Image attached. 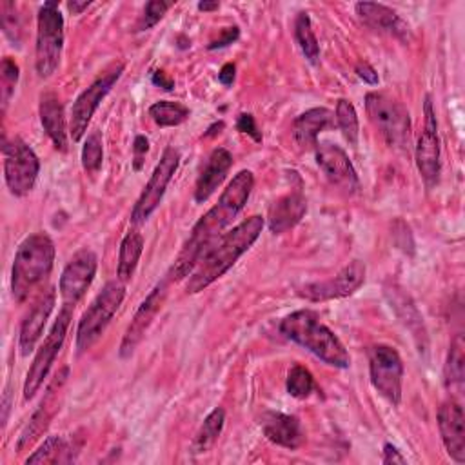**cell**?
<instances>
[{
	"instance_id": "6da1fadb",
	"label": "cell",
	"mask_w": 465,
	"mask_h": 465,
	"mask_svg": "<svg viewBox=\"0 0 465 465\" xmlns=\"http://www.w3.org/2000/svg\"><path fill=\"white\" fill-rule=\"evenodd\" d=\"M252 187H254V176L251 171L243 169L238 174H234V178L223 189L220 200L194 223L189 238L185 240L183 247L180 249L174 263L167 272V282L182 280L191 274L202 251L213 240L223 234L225 227L243 209V205L251 196Z\"/></svg>"
},
{
	"instance_id": "7a4b0ae2",
	"label": "cell",
	"mask_w": 465,
	"mask_h": 465,
	"mask_svg": "<svg viewBox=\"0 0 465 465\" xmlns=\"http://www.w3.org/2000/svg\"><path fill=\"white\" fill-rule=\"evenodd\" d=\"M263 229V218L252 214L231 231L213 240L200 254L194 269L187 276L185 291L194 294L209 287L213 282L222 278L238 258L251 249Z\"/></svg>"
},
{
	"instance_id": "3957f363",
	"label": "cell",
	"mask_w": 465,
	"mask_h": 465,
	"mask_svg": "<svg viewBox=\"0 0 465 465\" xmlns=\"http://www.w3.org/2000/svg\"><path fill=\"white\" fill-rule=\"evenodd\" d=\"M280 331L291 341L302 345L322 361L336 369H347L351 365V356L340 338L318 320V314L302 309L285 316L280 323Z\"/></svg>"
},
{
	"instance_id": "277c9868",
	"label": "cell",
	"mask_w": 465,
	"mask_h": 465,
	"mask_svg": "<svg viewBox=\"0 0 465 465\" xmlns=\"http://www.w3.org/2000/svg\"><path fill=\"white\" fill-rule=\"evenodd\" d=\"M54 262V243L45 232L27 236L13 260L11 269V292L16 302H24L29 292L44 282Z\"/></svg>"
},
{
	"instance_id": "5b68a950",
	"label": "cell",
	"mask_w": 465,
	"mask_h": 465,
	"mask_svg": "<svg viewBox=\"0 0 465 465\" xmlns=\"http://www.w3.org/2000/svg\"><path fill=\"white\" fill-rule=\"evenodd\" d=\"M125 296V285L118 278L107 282L104 289L96 294L93 303L82 314L76 327V351L82 354L89 351L96 340L102 336L111 318L120 309Z\"/></svg>"
},
{
	"instance_id": "8992f818",
	"label": "cell",
	"mask_w": 465,
	"mask_h": 465,
	"mask_svg": "<svg viewBox=\"0 0 465 465\" xmlns=\"http://www.w3.org/2000/svg\"><path fill=\"white\" fill-rule=\"evenodd\" d=\"M64 49V18L58 2H45L36 18L35 65L40 78H49L60 65Z\"/></svg>"
},
{
	"instance_id": "52a82bcc",
	"label": "cell",
	"mask_w": 465,
	"mask_h": 465,
	"mask_svg": "<svg viewBox=\"0 0 465 465\" xmlns=\"http://www.w3.org/2000/svg\"><path fill=\"white\" fill-rule=\"evenodd\" d=\"M365 109L372 125L383 140L396 149H405L411 138V118L405 105L385 93L371 91L365 94Z\"/></svg>"
},
{
	"instance_id": "ba28073f",
	"label": "cell",
	"mask_w": 465,
	"mask_h": 465,
	"mask_svg": "<svg viewBox=\"0 0 465 465\" xmlns=\"http://www.w3.org/2000/svg\"><path fill=\"white\" fill-rule=\"evenodd\" d=\"M71 318H73V307L64 305L58 318L54 320L49 334L45 336L42 345L36 349L35 358H33V361L29 365V371L25 374V381H24V400L25 401H29L38 392L44 380L47 378V374L51 371V365L54 363L56 354L60 352V349L64 345Z\"/></svg>"
},
{
	"instance_id": "9c48e42d",
	"label": "cell",
	"mask_w": 465,
	"mask_h": 465,
	"mask_svg": "<svg viewBox=\"0 0 465 465\" xmlns=\"http://www.w3.org/2000/svg\"><path fill=\"white\" fill-rule=\"evenodd\" d=\"M4 178L7 189L15 196L27 194L38 178L40 162L35 151L22 140L13 138L11 142H4Z\"/></svg>"
},
{
	"instance_id": "30bf717a",
	"label": "cell",
	"mask_w": 465,
	"mask_h": 465,
	"mask_svg": "<svg viewBox=\"0 0 465 465\" xmlns=\"http://www.w3.org/2000/svg\"><path fill=\"white\" fill-rule=\"evenodd\" d=\"M369 374L372 387L392 405L401 401L403 363L398 351L391 345H374L369 349Z\"/></svg>"
},
{
	"instance_id": "8fae6325",
	"label": "cell",
	"mask_w": 465,
	"mask_h": 465,
	"mask_svg": "<svg viewBox=\"0 0 465 465\" xmlns=\"http://www.w3.org/2000/svg\"><path fill=\"white\" fill-rule=\"evenodd\" d=\"M122 73H124V64H114L111 69H107L102 76H98L87 89H84L78 94V98L71 107V118H69V134L73 142L82 140L94 111L98 109L105 94L113 89L116 80L122 76Z\"/></svg>"
},
{
	"instance_id": "7c38bea8",
	"label": "cell",
	"mask_w": 465,
	"mask_h": 465,
	"mask_svg": "<svg viewBox=\"0 0 465 465\" xmlns=\"http://www.w3.org/2000/svg\"><path fill=\"white\" fill-rule=\"evenodd\" d=\"M178 163H180L178 149H174L173 145L165 147L160 162L156 163L149 182L145 183L140 198L136 200V203L131 211V222L134 225L143 223L156 211V207L160 205V202L165 194V189H167L173 174L178 169Z\"/></svg>"
},
{
	"instance_id": "4fadbf2b",
	"label": "cell",
	"mask_w": 465,
	"mask_h": 465,
	"mask_svg": "<svg viewBox=\"0 0 465 465\" xmlns=\"http://www.w3.org/2000/svg\"><path fill=\"white\" fill-rule=\"evenodd\" d=\"M96 265H98L96 254L87 247L73 254V258L64 267L58 282V291L64 305L74 307L82 300V296L85 294V291L94 280Z\"/></svg>"
},
{
	"instance_id": "5bb4252c",
	"label": "cell",
	"mask_w": 465,
	"mask_h": 465,
	"mask_svg": "<svg viewBox=\"0 0 465 465\" xmlns=\"http://www.w3.org/2000/svg\"><path fill=\"white\" fill-rule=\"evenodd\" d=\"M423 113H425V124L423 131L418 138L416 143V167L425 182V185L430 189L436 185L440 178V136H438V122L436 114L432 109V100L427 94L425 104H423Z\"/></svg>"
},
{
	"instance_id": "9a60e30c",
	"label": "cell",
	"mask_w": 465,
	"mask_h": 465,
	"mask_svg": "<svg viewBox=\"0 0 465 465\" xmlns=\"http://www.w3.org/2000/svg\"><path fill=\"white\" fill-rule=\"evenodd\" d=\"M365 282V265L360 260L345 265L336 276L303 285L298 294L309 302H325L334 298H345L356 292Z\"/></svg>"
},
{
	"instance_id": "2e32d148",
	"label": "cell",
	"mask_w": 465,
	"mask_h": 465,
	"mask_svg": "<svg viewBox=\"0 0 465 465\" xmlns=\"http://www.w3.org/2000/svg\"><path fill=\"white\" fill-rule=\"evenodd\" d=\"M67 374H69V369L64 367L60 369L54 378L51 380V383L47 385V391L38 405V409L35 411V414L31 416V420L27 421L25 429L22 430L20 438H18V443H16V450L22 452L24 449H27L29 445H33L42 432H45V429L49 427L51 420L54 418L56 411L60 409V398H62V389L65 385V380H67Z\"/></svg>"
},
{
	"instance_id": "e0dca14e",
	"label": "cell",
	"mask_w": 465,
	"mask_h": 465,
	"mask_svg": "<svg viewBox=\"0 0 465 465\" xmlns=\"http://www.w3.org/2000/svg\"><path fill=\"white\" fill-rule=\"evenodd\" d=\"M165 296H167V278L158 282L153 287V291L145 296V300L138 305L134 316L131 318V323L125 329V334L122 338L120 351H118L122 358H129L134 352V349L140 345V341L143 340L153 320L160 312V309L165 302Z\"/></svg>"
},
{
	"instance_id": "ac0fdd59",
	"label": "cell",
	"mask_w": 465,
	"mask_h": 465,
	"mask_svg": "<svg viewBox=\"0 0 465 465\" xmlns=\"http://www.w3.org/2000/svg\"><path fill=\"white\" fill-rule=\"evenodd\" d=\"M316 162L325 178L338 189L352 194L360 189V180L347 153L334 143H316Z\"/></svg>"
},
{
	"instance_id": "d6986e66",
	"label": "cell",
	"mask_w": 465,
	"mask_h": 465,
	"mask_svg": "<svg viewBox=\"0 0 465 465\" xmlns=\"http://www.w3.org/2000/svg\"><path fill=\"white\" fill-rule=\"evenodd\" d=\"M438 427L447 454L456 463H465V416L456 400H447L438 409Z\"/></svg>"
},
{
	"instance_id": "ffe728a7",
	"label": "cell",
	"mask_w": 465,
	"mask_h": 465,
	"mask_svg": "<svg viewBox=\"0 0 465 465\" xmlns=\"http://www.w3.org/2000/svg\"><path fill=\"white\" fill-rule=\"evenodd\" d=\"M54 302H56V292L51 287L40 296V300L33 305V309L24 318L20 327V336H18V347L22 356H29V352H33L35 345L38 343L44 332V327L47 323V318L54 307Z\"/></svg>"
},
{
	"instance_id": "44dd1931",
	"label": "cell",
	"mask_w": 465,
	"mask_h": 465,
	"mask_svg": "<svg viewBox=\"0 0 465 465\" xmlns=\"http://www.w3.org/2000/svg\"><path fill=\"white\" fill-rule=\"evenodd\" d=\"M260 425L269 441L285 449H298L305 440L300 420L292 414L271 411L262 414Z\"/></svg>"
},
{
	"instance_id": "7402d4cb",
	"label": "cell",
	"mask_w": 465,
	"mask_h": 465,
	"mask_svg": "<svg viewBox=\"0 0 465 465\" xmlns=\"http://www.w3.org/2000/svg\"><path fill=\"white\" fill-rule=\"evenodd\" d=\"M307 211V200L302 193V189H294L282 198H278L267 216V225L272 234H282L289 229H292L305 214Z\"/></svg>"
},
{
	"instance_id": "603a6c76",
	"label": "cell",
	"mask_w": 465,
	"mask_h": 465,
	"mask_svg": "<svg viewBox=\"0 0 465 465\" xmlns=\"http://www.w3.org/2000/svg\"><path fill=\"white\" fill-rule=\"evenodd\" d=\"M356 15L367 27L378 33H387L401 40L409 36V25L396 15V11L383 4L360 2L356 4Z\"/></svg>"
},
{
	"instance_id": "cb8c5ba5",
	"label": "cell",
	"mask_w": 465,
	"mask_h": 465,
	"mask_svg": "<svg viewBox=\"0 0 465 465\" xmlns=\"http://www.w3.org/2000/svg\"><path fill=\"white\" fill-rule=\"evenodd\" d=\"M231 165H232V156H231V153H229L227 149L216 147V149L211 153V156H209L205 167L202 169V173H200V176H198V180H196L194 200H196L198 203L205 202V200L218 189V185H220V183L223 182V178L227 176Z\"/></svg>"
},
{
	"instance_id": "d4e9b609",
	"label": "cell",
	"mask_w": 465,
	"mask_h": 465,
	"mask_svg": "<svg viewBox=\"0 0 465 465\" xmlns=\"http://www.w3.org/2000/svg\"><path fill=\"white\" fill-rule=\"evenodd\" d=\"M40 122L51 142L56 149L65 151L67 149V125L64 116V107L58 96L51 91L42 93L40 96Z\"/></svg>"
},
{
	"instance_id": "484cf974",
	"label": "cell",
	"mask_w": 465,
	"mask_h": 465,
	"mask_svg": "<svg viewBox=\"0 0 465 465\" xmlns=\"http://www.w3.org/2000/svg\"><path fill=\"white\" fill-rule=\"evenodd\" d=\"M334 125V114L325 107H312L302 113L294 124L292 133L300 147H316L318 134Z\"/></svg>"
},
{
	"instance_id": "4316f807",
	"label": "cell",
	"mask_w": 465,
	"mask_h": 465,
	"mask_svg": "<svg viewBox=\"0 0 465 465\" xmlns=\"http://www.w3.org/2000/svg\"><path fill=\"white\" fill-rule=\"evenodd\" d=\"M82 443H76L74 438L49 436L44 443L27 456L25 463H71L76 460Z\"/></svg>"
},
{
	"instance_id": "83f0119b",
	"label": "cell",
	"mask_w": 465,
	"mask_h": 465,
	"mask_svg": "<svg viewBox=\"0 0 465 465\" xmlns=\"http://www.w3.org/2000/svg\"><path fill=\"white\" fill-rule=\"evenodd\" d=\"M443 380L447 391L454 394H461L463 380H465V343L463 336L456 334L450 341L447 361L443 367Z\"/></svg>"
},
{
	"instance_id": "f1b7e54d",
	"label": "cell",
	"mask_w": 465,
	"mask_h": 465,
	"mask_svg": "<svg viewBox=\"0 0 465 465\" xmlns=\"http://www.w3.org/2000/svg\"><path fill=\"white\" fill-rule=\"evenodd\" d=\"M142 251H143V236L136 229H131L120 243L118 265H116V276L120 282L125 283L133 278L134 269L140 262Z\"/></svg>"
},
{
	"instance_id": "f546056e",
	"label": "cell",
	"mask_w": 465,
	"mask_h": 465,
	"mask_svg": "<svg viewBox=\"0 0 465 465\" xmlns=\"http://www.w3.org/2000/svg\"><path fill=\"white\" fill-rule=\"evenodd\" d=\"M223 423H225V411L222 407L213 409L205 416L203 423L200 425V429H198V432H196V436H194V440L191 443L193 452H196V454L207 452L214 445V441L218 440V436H220V432L223 429Z\"/></svg>"
},
{
	"instance_id": "4dcf8cb0",
	"label": "cell",
	"mask_w": 465,
	"mask_h": 465,
	"mask_svg": "<svg viewBox=\"0 0 465 465\" xmlns=\"http://www.w3.org/2000/svg\"><path fill=\"white\" fill-rule=\"evenodd\" d=\"M387 296L391 298V303L392 307L398 311V316L401 318V322L414 332L416 338H425V332L420 331V327L423 329V323H421V316L418 314L416 307L412 305V302L409 300V296H405L401 292V289H396L394 285L391 289L385 291Z\"/></svg>"
},
{
	"instance_id": "1f68e13d",
	"label": "cell",
	"mask_w": 465,
	"mask_h": 465,
	"mask_svg": "<svg viewBox=\"0 0 465 465\" xmlns=\"http://www.w3.org/2000/svg\"><path fill=\"white\" fill-rule=\"evenodd\" d=\"M294 38L303 53V56L311 62V64H318L320 58V45H318V38L314 35L311 18L307 13H300L296 16L294 22Z\"/></svg>"
},
{
	"instance_id": "d6a6232c",
	"label": "cell",
	"mask_w": 465,
	"mask_h": 465,
	"mask_svg": "<svg viewBox=\"0 0 465 465\" xmlns=\"http://www.w3.org/2000/svg\"><path fill=\"white\" fill-rule=\"evenodd\" d=\"M149 116L160 127H174L189 118V109L178 102L160 100L149 107Z\"/></svg>"
},
{
	"instance_id": "836d02e7",
	"label": "cell",
	"mask_w": 465,
	"mask_h": 465,
	"mask_svg": "<svg viewBox=\"0 0 465 465\" xmlns=\"http://www.w3.org/2000/svg\"><path fill=\"white\" fill-rule=\"evenodd\" d=\"M334 120L343 133V138L349 142V145L356 147L358 145V134H360V125H358V114L354 105L349 100H338L336 104V113Z\"/></svg>"
},
{
	"instance_id": "e575fe53",
	"label": "cell",
	"mask_w": 465,
	"mask_h": 465,
	"mask_svg": "<svg viewBox=\"0 0 465 465\" xmlns=\"http://www.w3.org/2000/svg\"><path fill=\"white\" fill-rule=\"evenodd\" d=\"M285 387H287V392L292 398H298V400L309 398L316 391L314 378H312L311 371L305 369L303 365H292L291 367V371L287 374Z\"/></svg>"
},
{
	"instance_id": "d590c367",
	"label": "cell",
	"mask_w": 465,
	"mask_h": 465,
	"mask_svg": "<svg viewBox=\"0 0 465 465\" xmlns=\"http://www.w3.org/2000/svg\"><path fill=\"white\" fill-rule=\"evenodd\" d=\"M104 149H102V136L98 131L87 134L84 147H82V167L87 174H96L102 167Z\"/></svg>"
},
{
	"instance_id": "8d00e7d4",
	"label": "cell",
	"mask_w": 465,
	"mask_h": 465,
	"mask_svg": "<svg viewBox=\"0 0 465 465\" xmlns=\"http://www.w3.org/2000/svg\"><path fill=\"white\" fill-rule=\"evenodd\" d=\"M18 82V65L13 58L5 56L0 65V89H2V111L5 113L7 104L15 93V85Z\"/></svg>"
},
{
	"instance_id": "74e56055",
	"label": "cell",
	"mask_w": 465,
	"mask_h": 465,
	"mask_svg": "<svg viewBox=\"0 0 465 465\" xmlns=\"http://www.w3.org/2000/svg\"><path fill=\"white\" fill-rule=\"evenodd\" d=\"M173 5V2H163V0H151L145 4L143 7V13L136 24V29L138 31H147L151 27H154L162 18L163 15L167 13V9Z\"/></svg>"
},
{
	"instance_id": "f35d334b",
	"label": "cell",
	"mask_w": 465,
	"mask_h": 465,
	"mask_svg": "<svg viewBox=\"0 0 465 465\" xmlns=\"http://www.w3.org/2000/svg\"><path fill=\"white\" fill-rule=\"evenodd\" d=\"M0 13H2V29L5 33V36L15 44H20V22L15 11V4L13 2H2L0 4Z\"/></svg>"
},
{
	"instance_id": "ab89813d",
	"label": "cell",
	"mask_w": 465,
	"mask_h": 465,
	"mask_svg": "<svg viewBox=\"0 0 465 465\" xmlns=\"http://www.w3.org/2000/svg\"><path fill=\"white\" fill-rule=\"evenodd\" d=\"M236 129H238V131H242V133H245V134H249V136H252V140L262 142V133L258 131V127H256V122H254V116H252V114H249V113H242V114L238 116Z\"/></svg>"
},
{
	"instance_id": "60d3db41",
	"label": "cell",
	"mask_w": 465,
	"mask_h": 465,
	"mask_svg": "<svg viewBox=\"0 0 465 465\" xmlns=\"http://www.w3.org/2000/svg\"><path fill=\"white\" fill-rule=\"evenodd\" d=\"M238 36H240V29H238L236 25H232V27H225L218 38L211 40V44L207 45V49H211V51H213V49L227 47V45L234 44V42L238 40Z\"/></svg>"
},
{
	"instance_id": "b9f144b4",
	"label": "cell",
	"mask_w": 465,
	"mask_h": 465,
	"mask_svg": "<svg viewBox=\"0 0 465 465\" xmlns=\"http://www.w3.org/2000/svg\"><path fill=\"white\" fill-rule=\"evenodd\" d=\"M149 151V140L143 136V134H138L134 138V143H133V153H134V169L140 171L142 169V163H143V156L145 153Z\"/></svg>"
},
{
	"instance_id": "7bdbcfd3",
	"label": "cell",
	"mask_w": 465,
	"mask_h": 465,
	"mask_svg": "<svg viewBox=\"0 0 465 465\" xmlns=\"http://www.w3.org/2000/svg\"><path fill=\"white\" fill-rule=\"evenodd\" d=\"M356 74H358L365 84H371V85H376V84L380 82L376 69H374L371 64H367V62H360V64L356 65Z\"/></svg>"
},
{
	"instance_id": "ee69618b",
	"label": "cell",
	"mask_w": 465,
	"mask_h": 465,
	"mask_svg": "<svg viewBox=\"0 0 465 465\" xmlns=\"http://www.w3.org/2000/svg\"><path fill=\"white\" fill-rule=\"evenodd\" d=\"M383 463H405V458L400 454V450L392 445V443H385L383 445V456H381Z\"/></svg>"
},
{
	"instance_id": "f6af8a7d",
	"label": "cell",
	"mask_w": 465,
	"mask_h": 465,
	"mask_svg": "<svg viewBox=\"0 0 465 465\" xmlns=\"http://www.w3.org/2000/svg\"><path fill=\"white\" fill-rule=\"evenodd\" d=\"M234 76H236V67H234L232 62H227V64L222 65V69L218 73V82L223 84L225 87H229V85H232Z\"/></svg>"
},
{
	"instance_id": "bcb514c9",
	"label": "cell",
	"mask_w": 465,
	"mask_h": 465,
	"mask_svg": "<svg viewBox=\"0 0 465 465\" xmlns=\"http://www.w3.org/2000/svg\"><path fill=\"white\" fill-rule=\"evenodd\" d=\"M151 80H153L154 85H160V87L165 89V91H173V89H174V80L169 78L163 71H153Z\"/></svg>"
},
{
	"instance_id": "7dc6e473",
	"label": "cell",
	"mask_w": 465,
	"mask_h": 465,
	"mask_svg": "<svg viewBox=\"0 0 465 465\" xmlns=\"http://www.w3.org/2000/svg\"><path fill=\"white\" fill-rule=\"evenodd\" d=\"M89 5H91V2H76V0L67 2V9H69L73 15H80V13L85 11Z\"/></svg>"
},
{
	"instance_id": "c3c4849f",
	"label": "cell",
	"mask_w": 465,
	"mask_h": 465,
	"mask_svg": "<svg viewBox=\"0 0 465 465\" xmlns=\"http://www.w3.org/2000/svg\"><path fill=\"white\" fill-rule=\"evenodd\" d=\"M218 7H220L218 2H200V4H198V9H200V11H214V9H218Z\"/></svg>"
},
{
	"instance_id": "681fc988",
	"label": "cell",
	"mask_w": 465,
	"mask_h": 465,
	"mask_svg": "<svg viewBox=\"0 0 465 465\" xmlns=\"http://www.w3.org/2000/svg\"><path fill=\"white\" fill-rule=\"evenodd\" d=\"M220 129H223V122H216L213 127H209V131L205 133V136H214L216 133H220Z\"/></svg>"
}]
</instances>
